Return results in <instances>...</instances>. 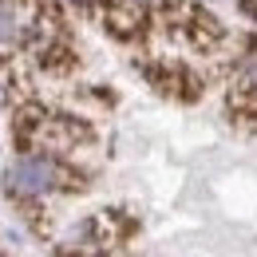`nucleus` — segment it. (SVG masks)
<instances>
[{
  "mask_svg": "<svg viewBox=\"0 0 257 257\" xmlns=\"http://www.w3.org/2000/svg\"><path fill=\"white\" fill-rule=\"evenodd\" d=\"M241 4H245V12H249V16L257 20V0H241Z\"/></svg>",
  "mask_w": 257,
  "mask_h": 257,
  "instance_id": "nucleus-6",
  "label": "nucleus"
},
{
  "mask_svg": "<svg viewBox=\"0 0 257 257\" xmlns=\"http://www.w3.org/2000/svg\"><path fill=\"white\" fill-rule=\"evenodd\" d=\"M237 95L257 103V44L241 56V64H237Z\"/></svg>",
  "mask_w": 257,
  "mask_h": 257,
  "instance_id": "nucleus-5",
  "label": "nucleus"
},
{
  "mask_svg": "<svg viewBox=\"0 0 257 257\" xmlns=\"http://www.w3.org/2000/svg\"><path fill=\"white\" fill-rule=\"evenodd\" d=\"M24 48H48L44 0H0V64Z\"/></svg>",
  "mask_w": 257,
  "mask_h": 257,
  "instance_id": "nucleus-2",
  "label": "nucleus"
},
{
  "mask_svg": "<svg viewBox=\"0 0 257 257\" xmlns=\"http://www.w3.org/2000/svg\"><path fill=\"white\" fill-rule=\"evenodd\" d=\"M71 186H75V174L60 162V155L28 151L4 166V194L8 198H48V194L71 190Z\"/></svg>",
  "mask_w": 257,
  "mask_h": 257,
  "instance_id": "nucleus-1",
  "label": "nucleus"
},
{
  "mask_svg": "<svg viewBox=\"0 0 257 257\" xmlns=\"http://www.w3.org/2000/svg\"><path fill=\"white\" fill-rule=\"evenodd\" d=\"M111 214H99V218H87V222H79L71 233H67L64 241H60V253L64 257H103L119 237L111 233Z\"/></svg>",
  "mask_w": 257,
  "mask_h": 257,
  "instance_id": "nucleus-4",
  "label": "nucleus"
},
{
  "mask_svg": "<svg viewBox=\"0 0 257 257\" xmlns=\"http://www.w3.org/2000/svg\"><path fill=\"white\" fill-rule=\"evenodd\" d=\"M87 131L75 119H67V115H36L24 127V147L28 151H44V155H67V151H75V143Z\"/></svg>",
  "mask_w": 257,
  "mask_h": 257,
  "instance_id": "nucleus-3",
  "label": "nucleus"
}]
</instances>
